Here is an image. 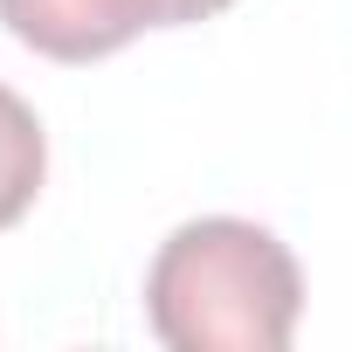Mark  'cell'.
<instances>
[{
	"label": "cell",
	"mask_w": 352,
	"mask_h": 352,
	"mask_svg": "<svg viewBox=\"0 0 352 352\" xmlns=\"http://www.w3.org/2000/svg\"><path fill=\"white\" fill-rule=\"evenodd\" d=\"M297 311V256L242 214L180 221L145 270V324L173 352H283Z\"/></svg>",
	"instance_id": "obj_1"
},
{
	"label": "cell",
	"mask_w": 352,
	"mask_h": 352,
	"mask_svg": "<svg viewBox=\"0 0 352 352\" xmlns=\"http://www.w3.org/2000/svg\"><path fill=\"white\" fill-rule=\"evenodd\" d=\"M0 28L49 63H104L145 28H180V0H0Z\"/></svg>",
	"instance_id": "obj_2"
},
{
	"label": "cell",
	"mask_w": 352,
	"mask_h": 352,
	"mask_svg": "<svg viewBox=\"0 0 352 352\" xmlns=\"http://www.w3.org/2000/svg\"><path fill=\"white\" fill-rule=\"evenodd\" d=\"M49 180V138H42V118L0 83V228H14L35 194Z\"/></svg>",
	"instance_id": "obj_3"
},
{
	"label": "cell",
	"mask_w": 352,
	"mask_h": 352,
	"mask_svg": "<svg viewBox=\"0 0 352 352\" xmlns=\"http://www.w3.org/2000/svg\"><path fill=\"white\" fill-rule=\"evenodd\" d=\"M235 0H180V28H194V21H214V14H228Z\"/></svg>",
	"instance_id": "obj_4"
}]
</instances>
